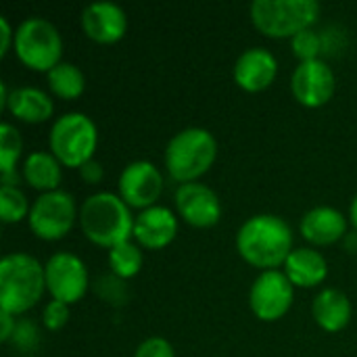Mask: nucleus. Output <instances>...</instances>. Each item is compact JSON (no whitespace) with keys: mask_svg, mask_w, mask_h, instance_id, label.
<instances>
[{"mask_svg":"<svg viewBox=\"0 0 357 357\" xmlns=\"http://www.w3.org/2000/svg\"><path fill=\"white\" fill-rule=\"evenodd\" d=\"M284 274L293 282V287L312 289L324 282L328 274V264L322 253L310 247L293 249L289 259L284 261Z\"/></svg>","mask_w":357,"mask_h":357,"instance_id":"a211bd4d","label":"nucleus"},{"mask_svg":"<svg viewBox=\"0 0 357 357\" xmlns=\"http://www.w3.org/2000/svg\"><path fill=\"white\" fill-rule=\"evenodd\" d=\"M232 73H234V82L243 90L261 92L274 82V77L278 73V61L268 48L253 46L238 54Z\"/></svg>","mask_w":357,"mask_h":357,"instance_id":"4468645a","label":"nucleus"},{"mask_svg":"<svg viewBox=\"0 0 357 357\" xmlns=\"http://www.w3.org/2000/svg\"><path fill=\"white\" fill-rule=\"evenodd\" d=\"M79 176H82V180H84V182H88V184H96V182H100V180H102V165H100L98 161L90 159L88 163H84V165L79 167Z\"/></svg>","mask_w":357,"mask_h":357,"instance_id":"c85d7f7f","label":"nucleus"},{"mask_svg":"<svg viewBox=\"0 0 357 357\" xmlns=\"http://www.w3.org/2000/svg\"><path fill=\"white\" fill-rule=\"evenodd\" d=\"M15 333H17V324H15L13 314H6V312L0 310V341H2V343L10 341V337H13Z\"/></svg>","mask_w":357,"mask_h":357,"instance_id":"7c9ffc66","label":"nucleus"},{"mask_svg":"<svg viewBox=\"0 0 357 357\" xmlns=\"http://www.w3.org/2000/svg\"><path fill=\"white\" fill-rule=\"evenodd\" d=\"M335 86H337L335 71L322 59L299 63L291 77L293 96L303 107H310V109L326 105L335 94Z\"/></svg>","mask_w":357,"mask_h":357,"instance_id":"9b49d317","label":"nucleus"},{"mask_svg":"<svg viewBox=\"0 0 357 357\" xmlns=\"http://www.w3.org/2000/svg\"><path fill=\"white\" fill-rule=\"evenodd\" d=\"M42 320H44V326L48 331H61L69 320V305L63 303V301H56V299L48 301L46 307H44Z\"/></svg>","mask_w":357,"mask_h":357,"instance_id":"bb28decb","label":"nucleus"},{"mask_svg":"<svg viewBox=\"0 0 357 357\" xmlns=\"http://www.w3.org/2000/svg\"><path fill=\"white\" fill-rule=\"evenodd\" d=\"M19 184V174L17 169L8 172V174H2V186H17Z\"/></svg>","mask_w":357,"mask_h":357,"instance_id":"473e14b6","label":"nucleus"},{"mask_svg":"<svg viewBox=\"0 0 357 357\" xmlns=\"http://www.w3.org/2000/svg\"><path fill=\"white\" fill-rule=\"evenodd\" d=\"M312 314L320 328L326 333H339L351 320V301L339 289H324L316 295Z\"/></svg>","mask_w":357,"mask_h":357,"instance_id":"6ab92c4d","label":"nucleus"},{"mask_svg":"<svg viewBox=\"0 0 357 357\" xmlns=\"http://www.w3.org/2000/svg\"><path fill=\"white\" fill-rule=\"evenodd\" d=\"M349 218H351V224L356 226V230H357V195L354 197L351 205H349Z\"/></svg>","mask_w":357,"mask_h":357,"instance_id":"72a5a7b5","label":"nucleus"},{"mask_svg":"<svg viewBox=\"0 0 357 357\" xmlns=\"http://www.w3.org/2000/svg\"><path fill=\"white\" fill-rule=\"evenodd\" d=\"M109 268L117 278H132L142 268V253L132 241L119 243L109 249Z\"/></svg>","mask_w":357,"mask_h":357,"instance_id":"5701e85b","label":"nucleus"},{"mask_svg":"<svg viewBox=\"0 0 357 357\" xmlns=\"http://www.w3.org/2000/svg\"><path fill=\"white\" fill-rule=\"evenodd\" d=\"M295 287L280 270H266L261 272L249 291V305L251 312L264 322L280 320L293 303Z\"/></svg>","mask_w":357,"mask_h":357,"instance_id":"1a4fd4ad","label":"nucleus"},{"mask_svg":"<svg viewBox=\"0 0 357 357\" xmlns=\"http://www.w3.org/2000/svg\"><path fill=\"white\" fill-rule=\"evenodd\" d=\"M301 234L314 245H333L347 234V218L328 205H320L310 209L301 218Z\"/></svg>","mask_w":357,"mask_h":357,"instance_id":"f3484780","label":"nucleus"},{"mask_svg":"<svg viewBox=\"0 0 357 357\" xmlns=\"http://www.w3.org/2000/svg\"><path fill=\"white\" fill-rule=\"evenodd\" d=\"M31 211L27 197L17 186H2L0 188V220L4 224H15L27 218Z\"/></svg>","mask_w":357,"mask_h":357,"instance_id":"b1692460","label":"nucleus"},{"mask_svg":"<svg viewBox=\"0 0 357 357\" xmlns=\"http://www.w3.org/2000/svg\"><path fill=\"white\" fill-rule=\"evenodd\" d=\"M320 2L316 0H253V25L270 38H295L310 29L320 17Z\"/></svg>","mask_w":357,"mask_h":357,"instance_id":"39448f33","label":"nucleus"},{"mask_svg":"<svg viewBox=\"0 0 357 357\" xmlns=\"http://www.w3.org/2000/svg\"><path fill=\"white\" fill-rule=\"evenodd\" d=\"M46 289L44 266L29 253H8L0 264V310L13 316L31 310Z\"/></svg>","mask_w":357,"mask_h":357,"instance_id":"7ed1b4c3","label":"nucleus"},{"mask_svg":"<svg viewBox=\"0 0 357 357\" xmlns=\"http://www.w3.org/2000/svg\"><path fill=\"white\" fill-rule=\"evenodd\" d=\"M119 197L136 209H149L163 192V176L151 161H132L119 176Z\"/></svg>","mask_w":357,"mask_h":357,"instance_id":"f8f14e48","label":"nucleus"},{"mask_svg":"<svg viewBox=\"0 0 357 357\" xmlns=\"http://www.w3.org/2000/svg\"><path fill=\"white\" fill-rule=\"evenodd\" d=\"M77 215L75 199L65 190H52L42 192L33 201L27 222L36 236L44 241H59L73 228Z\"/></svg>","mask_w":357,"mask_h":357,"instance_id":"6e6552de","label":"nucleus"},{"mask_svg":"<svg viewBox=\"0 0 357 357\" xmlns=\"http://www.w3.org/2000/svg\"><path fill=\"white\" fill-rule=\"evenodd\" d=\"M218 157V140L205 128H186L172 136L165 146V167L182 184L197 182Z\"/></svg>","mask_w":357,"mask_h":357,"instance_id":"20e7f679","label":"nucleus"},{"mask_svg":"<svg viewBox=\"0 0 357 357\" xmlns=\"http://www.w3.org/2000/svg\"><path fill=\"white\" fill-rule=\"evenodd\" d=\"M79 226L88 241L113 249L134 236V215L130 205L115 192H94L79 207Z\"/></svg>","mask_w":357,"mask_h":357,"instance_id":"f03ea898","label":"nucleus"},{"mask_svg":"<svg viewBox=\"0 0 357 357\" xmlns=\"http://www.w3.org/2000/svg\"><path fill=\"white\" fill-rule=\"evenodd\" d=\"M6 109L10 111V115H15L21 121L42 123V121L50 119L54 105H52L48 92L33 88V86H21V88L10 90Z\"/></svg>","mask_w":357,"mask_h":357,"instance_id":"aec40b11","label":"nucleus"},{"mask_svg":"<svg viewBox=\"0 0 357 357\" xmlns=\"http://www.w3.org/2000/svg\"><path fill=\"white\" fill-rule=\"evenodd\" d=\"M343 243H345V249L349 253H357V230L356 232H347L345 238H343Z\"/></svg>","mask_w":357,"mask_h":357,"instance_id":"2f4dec72","label":"nucleus"},{"mask_svg":"<svg viewBox=\"0 0 357 357\" xmlns=\"http://www.w3.org/2000/svg\"><path fill=\"white\" fill-rule=\"evenodd\" d=\"M178 234L176 215L161 205H153L140 211L134 220V238L146 249H163Z\"/></svg>","mask_w":357,"mask_h":357,"instance_id":"dca6fc26","label":"nucleus"},{"mask_svg":"<svg viewBox=\"0 0 357 357\" xmlns=\"http://www.w3.org/2000/svg\"><path fill=\"white\" fill-rule=\"evenodd\" d=\"M291 44H293V52H295V56L299 59V63L320 59V52H322V38H320L318 31H314L312 27H310V29H303V31H299L295 38H291Z\"/></svg>","mask_w":357,"mask_h":357,"instance_id":"a878e982","label":"nucleus"},{"mask_svg":"<svg viewBox=\"0 0 357 357\" xmlns=\"http://www.w3.org/2000/svg\"><path fill=\"white\" fill-rule=\"evenodd\" d=\"M48 144L52 155L67 167H82L88 163L98 144V130L96 123L86 113H65L54 119Z\"/></svg>","mask_w":357,"mask_h":357,"instance_id":"423d86ee","label":"nucleus"},{"mask_svg":"<svg viewBox=\"0 0 357 357\" xmlns=\"http://www.w3.org/2000/svg\"><path fill=\"white\" fill-rule=\"evenodd\" d=\"M82 27L86 36L100 44H113L128 29L126 10L115 2H92L82 10Z\"/></svg>","mask_w":357,"mask_h":357,"instance_id":"2eb2a0df","label":"nucleus"},{"mask_svg":"<svg viewBox=\"0 0 357 357\" xmlns=\"http://www.w3.org/2000/svg\"><path fill=\"white\" fill-rule=\"evenodd\" d=\"M23 178L36 190H42V192L59 190L56 186L61 184V178H63L61 161L52 153L33 151L27 155L23 163Z\"/></svg>","mask_w":357,"mask_h":357,"instance_id":"412c9836","label":"nucleus"},{"mask_svg":"<svg viewBox=\"0 0 357 357\" xmlns=\"http://www.w3.org/2000/svg\"><path fill=\"white\" fill-rule=\"evenodd\" d=\"M13 44H15V31L10 29L8 19L6 17H0V54L4 56Z\"/></svg>","mask_w":357,"mask_h":357,"instance_id":"c756f323","label":"nucleus"},{"mask_svg":"<svg viewBox=\"0 0 357 357\" xmlns=\"http://www.w3.org/2000/svg\"><path fill=\"white\" fill-rule=\"evenodd\" d=\"M21 149H23V142H21L19 130L13 123H2L0 126V172L2 174H8L15 169Z\"/></svg>","mask_w":357,"mask_h":357,"instance_id":"393cba45","label":"nucleus"},{"mask_svg":"<svg viewBox=\"0 0 357 357\" xmlns=\"http://www.w3.org/2000/svg\"><path fill=\"white\" fill-rule=\"evenodd\" d=\"M13 48L25 67L48 73L61 63L63 38L48 19L27 17L15 29Z\"/></svg>","mask_w":357,"mask_h":357,"instance_id":"0eeeda50","label":"nucleus"},{"mask_svg":"<svg viewBox=\"0 0 357 357\" xmlns=\"http://www.w3.org/2000/svg\"><path fill=\"white\" fill-rule=\"evenodd\" d=\"M46 79H48L50 90L65 100L77 98L86 88V77H84L82 69L67 61H61L56 67H52L46 73Z\"/></svg>","mask_w":357,"mask_h":357,"instance_id":"4be33fe9","label":"nucleus"},{"mask_svg":"<svg viewBox=\"0 0 357 357\" xmlns=\"http://www.w3.org/2000/svg\"><path fill=\"white\" fill-rule=\"evenodd\" d=\"M236 249L243 259L255 268L276 270L284 266L293 251L291 226L272 213H259L247 220L236 234Z\"/></svg>","mask_w":357,"mask_h":357,"instance_id":"f257e3e1","label":"nucleus"},{"mask_svg":"<svg viewBox=\"0 0 357 357\" xmlns=\"http://www.w3.org/2000/svg\"><path fill=\"white\" fill-rule=\"evenodd\" d=\"M134 357H176V354H174L172 343H167V339L151 337V339H144L138 345Z\"/></svg>","mask_w":357,"mask_h":357,"instance_id":"cd10ccee","label":"nucleus"},{"mask_svg":"<svg viewBox=\"0 0 357 357\" xmlns=\"http://www.w3.org/2000/svg\"><path fill=\"white\" fill-rule=\"evenodd\" d=\"M176 207L180 215L197 228L215 226L222 218V203L215 190L199 182H186L178 186Z\"/></svg>","mask_w":357,"mask_h":357,"instance_id":"ddd939ff","label":"nucleus"},{"mask_svg":"<svg viewBox=\"0 0 357 357\" xmlns=\"http://www.w3.org/2000/svg\"><path fill=\"white\" fill-rule=\"evenodd\" d=\"M46 289L52 299L63 301L67 305L79 301L88 291V270L86 264L69 251H59L48 257L44 266Z\"/></svg>","mask_w":357,"mask_h":357,"instance_id":"9d476101","label":"nucleus"}]
</instances>
